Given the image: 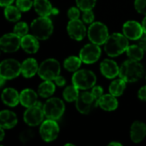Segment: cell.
Here are the masks:
<instances>
[{
  "label": "cell",
  "mask_w": 146,
  "mask_h": 146,
  "mask_svg": "<svg viewBox=\"0 0 146 146\" xmlns=\"http://www.w3.org/2000/svg\"><path fill=\"white\" fill-rule=\"evenodd\" d=\"M144 75V67L139 61L129 59L120 68L119 76L126 82L133 83L139 80Z\"/></svg>",
  "instance_id": "6da1fadb"
},
{
  "label": "cell",
  "mask_w": 146,
  "mask_h": 146,
  "mask_svg": "<svg viewBox=\"0 0 146 146\" xmlns=\"http://www.w3.org/2000/svg\"><path fill=\"white\" fill-rule=\"evenodd\" d=\"M128 38L121 33H115L109 36L104 43V50L108 56L111 57L118 56L127 50L128 45Z\"/></svg>",
  "instance_id": "7a4b0ae2"
},
{
  "label": "cell",
  "mask_w": 146,
  "mask_h": 146,
  "mask_svg": "<svg viewBox=\"0 0 146 146\" xmlns=\"http://www.w3.org/2000/svg\"><path fill=\"white\" fill-rule=\"evenodd\" d=\"M32 33L39 40H45L53 33V23L48 16H40L31 23Z\"/></svg>",
  "instance_id": "3957f363"
},
{
  "label": "cell",
  "mask_w": 146,
  "mask_h": 146,
  "mask_svg": "<svg viewBox=\"0 0 146 146\" xmlns=\"http://www.w3.org/2000/svg\"><path fill=\"white\" fill-rule=\"evenodd\" d=\"M97 77L95 74L87 69L77 70L72 77V83L80 90H87L95 86Z\"/></svg>",
  "instance_id": "277c9868"
},
{
  "label": "cell",
  "mask_w": 146,
  "mask_h": 146,
  "mask_svg": "<svg viewBox=\"0 0 146 146\" xmlns=\"http://www.w3.org/2000/svg\"><path fill=\"white\" fill-rule=\"evenodd\" d=\"M61 66L57 60L50 58L44 60L39 66L38 74L44 80H54L60 75Z\"/></svg>",
  "instance_id": "5b68a950"
},
{
  "label": "cell",
  "mask_w": 146,
  "mask_h": 146,
  "mask_svg": "<svg viewBox=\"0 0 146 146\" xmlns=\"http://www.w3.org/2000/svg\"><path fill=\"white\" fill-rule=\"evenodd\" d=\"M87 35L92 43L101 45L104 44L109 38L108 27L102 22H92L87 29Z\"/></svg>",
  "instance_id": "8992f818"
},
{
  "label": "cell",
  "mask_w": 146,
  "mask_h": 146,
  "mask_svg": "<svg viewBox=\"0 0 146 146\" xmlns=\"http://www.w3.org/2000/svg\"><path fill=\"white\" fill-rule=\"evenodd\" d=\"M43 110L47 119L56 121L63 115L65 111V105L62 99L58 98H52L45 102L43 105Z\"/></svg>",
  "instance_id": "52a82bcc"
},
{
  "label": "cell",
  "mask_w": 146,
  "mask_h": 146,
  "mask_svg": "<svg viewBox=\"0 0 146 146\" xmlns=\"http://www.w3.org/2000/svg\"><path fill=\"white\" fill-rule=\"evenodd\" d=\"M44 116L43 106L40 102L37 101L34 105L27 108L24 113L23 119L25 123L28 126L36 127L43 122Z\"/></svg>",
  "instance_id": "ba28073f"
},
{
  "label": "cell",
  "mask_w": 146,
  "mask_h": 146,
  "mask_svg": "<svg viewBox=\"0 0 146 146\" xmlns=\"http://www.w3.org/2000/svg\"><path fill=\"white\" fill-rule=\"evenodd\" d=\"M77 110L83 115H87L98 106V100L93 97L92 92H84L80 93L75 101Z\"/></svg>",
  "instance_id": "9c48e42d"
},
{
  "label": "cell",
  "mask_w": 146,
  "mask_h": 146,
  "mask_svg": "<svg viewBox=\"0 0 146 146\" xmlns=\"http://www.w3.org/2000/svg\"><path fill=\"white\" fill-rule=\"evenodd\" d=\"M21 73V64L15 59L3 60L0 64V76L6 80L16 78Z\"/></svg>",
  "instance_id": "30bf717a"
},
{
  "label": "cell",
  "mask_w": 146,
  "mask_h": 146,
  "mask_svg": "<svg viewBox=\"0 0 146 146\" xmlns=\"http://www.w3.org/2000/svg\"><path fill=\"white\" fill-rule=\"evenodd\" d=\"M41 138L45 142L54 141L59 134V126L55 120L48 119L42 122L39 129Z\"/></svg>",
  "instance_id": "8fae6325"
},
{
  "label": "cell",
  "mask_w": 146,
  "mask_h": 146,
  "mask_svg": "<svg viewBox=\"0 0 146 146\" xmlns=\"http://www.w3.org/2000/svg\"><path fill=\"white\" fill-rule=\"evenodd\" d=\"M101 56V49L98 44L94 43L86 44L80 52V58L82 62L86 64H92L96 62Z\"/></svg>",
  "instance_id": "7c38bea8"
},
{
  "label": "cell",
  "mask_w": 146,
  "mask_h": 146,
  "mask_svg": "<svg viewBox=\"0 0 146 146\" xmlns=\"http://www.w3.org/2000/svg\"><path fill=\"white\" fill-rule=\"evenodd\" d=\"M21 38L15 33H6L0 38V48L3 52L12 53L18 50L21 46Z\"/></svg>",
  "instance_id": "4fadbf2b"
},
{
  "label": "cell",
  "mask_w": 146,
  "mask_h": 146,
  "mask_svg": "<svg viewBox=\"0 0 146 146\" xmlns=\"http://www.w3.org/2000/svg\"><path fill=\"white\" fill-rule=\"evenodd\" d=\"M67 31L68 35L77 41L82 40L86 34V28L82 21L79 19L70 20L67 26Z\"/></svg>",
  "instance_id": "5bb4252c"
},
{
  "label": "cell",
  "mask_w": 146,
  "mask_h": 146,
  "mask_svg": "<svg viewBox=\"0 0 146 146\" xmlns=\"http://www.w3.org/2000/svg\"><path fill=\"white\" fill-rule=\"evenodd\" d=\"M123 34L131 40H139L143 33V27L138 21H128L123 25Z\"/></svg>",
  "instance_id": "9a60e30c"
},
{
  "label": "cell",
  "mask_w": 146,
  "mask_h": 146,
  "mask_svg": "<svg viewBox=\"0 0 146 146\" xmlns=\"http://www.w3.org/2000/svg\"><path fill=\"white\" fill-rule=\"evenodd\" d=\"M100 71L105 78L114 79L117 75H119L120 68L115 61L105 59L100 64Z\"/></svg>",
  "instance_id": "2e32d148"
},
{
  "label": "cell",
  "mask_w": 146,
  "mask_h": 146,
  "mask_svg": "<svg viewBox=\"0 0 146 146\" xmlns=\"http://www.w3.org/2000/svg\"><path fill=\"white\" fill-rule=\"evenodd\" d=\"M33 7L35 11L40 16H49L51 14H58V9L53 8L49 0H34Z\"/></svg>",
  "instance_id": "e0dca14e"
},
{
  "label": "cell",
  "mask_w": 146,
  "mask_h": 146,
  "mask_svg": "<svg viewBox=\"0 0 146 146\" xmlns=\"http://www.w3.org/2000/svg\"><path fill=\"white\" fill-rule=\"evenodd\" d=\"M21 46L27 53H36L39 49L38 38H37L33 34H26L25 36L21 37Z\"/></svg>",
  "instance_id": "ac0fdd59"
},
{
  "label": "cell",
  "mask_w": 146,
  "mask_h": 146,
  "mask_svg": "<svg viewBox=\"0 0 146 146\" xmlns=\"http://www.w3.org/2000/svg\"><path fill=\"white\" fill-rule=\"evenodd\" d=\"M146 136V125L141 121H134L130 129V137L133 142L139 143Z\"/></svg>",
  "instance_id": "d6986e66"
},
{
  "label": "cell",
  "mask_w": 146,
  "mask_h": 146,
  "mask_svg": "<svg viewBox=\"0 0 146 146\" xmlns=\"http://www.w3.org/2000/svg\"><path fill=\"white\" fill-rule=\"evenodd\" d=\"M98 106L105 111H113L118 107V100L111 93L104 94L98 100Z\"/></svg>",
  "instance_id": "ffe728a7"
},
{
  "label": "cell",
  "mask_w": 146,
  "mask_h": 146,
  "mask_svg": "<svg viewBox=\"0 0 146 146\" xmlns=\"http://www.w3.org/2000/svg\"><path fill=\"white\" fill-rule=\"evenodd\" d=\"M17 124L16 115L9 110H3L0 113V126L4 129H11Z\"/></svg>",
  "instance_id": "44dd1931"
},
{
  "label": "cell",
  "mask_w": 146,
  "mask_h": 146,
  "mask_svg": "<svg viewBox=\"0 0 146 146\" xmlns=\"http://www.w3.org/2000/svg\"><path fill=\"white\" fill-rule=\"evenodd\" d=\"M38 64L33 58H27L21 63V74L25 78H31L38 71Z\"/></svg>",
  "instance_id": "7402d4cb"
},
{
  "label": "cell",
  "mask_w": 146,
  "mask_h": 146,
  "mask_svg": "<svg viewBox=\"0 0 146 146\" xmlns=\"http://www.w3.org/2000/svg\"><path fill=\"white\" fill-rule=\"evenodd\" d=\"M2 100L4 104L9 107H15L20 103V94L13 88H6L2 92Z\"/></svg>",
  "instance_id": "603a6c76"
},
{
  "label": "cell",
  "mask_w": 146,
  "mask_h": 146,
  "mask_svg": "<svg viewBox=\"0 0 146 146\" xmlns=\"http://www.w3.org/2000/svg\"><path fill=\"white\" fill-rule=\"evenodd\" d=\"M38 101L37 93L32 89H24L20 93V103L22 106L28 108L35 104Z\"/></svg>",
  "instance_id": "cb8c5ba5"
},
{
  "label": "cell",
  "mask_w": 146,
  "mask_h": 146,
  "mask_svg": "<svg viewBox=\"0 0 146 146\" xmlns=\"http://www.w3.org/2000/svg\"><path fill=\"white\" fill-rule=\"evenodd\" d=\"M56 91L55 84L51 80H44L41 83L38 88V95L42 98H49Z\"/></svg>",
  "instance_id": "d4e9b609"
},
{
  "label": "cell",
  "mask_w": 146,
  "mask_h": 146,
  "mask_svg": "<svg viewBox=\"0 0 146 146\" xmlns=\"http://www.w3.org/2000/svg\"><path fill=\"white\" fill-rule=\"evenodd\" d=\"M126 83L127 82L124 80H122L121 78L114 80L109 87L110 93H111L112 95H114L115 97L121 96L126 89Z\"/></svg>",
  "instance_id": "484cf974"
},
{
  "label": "cell",
  "mask_w": 146,
  "mask_h": 146,
  "mask_svg": "<svg viewBox=\"0 0 146 146\" xmlns=\"http://www.w3.org/2000/svg\"><path fill=\"white\" fill-rule=\"evenodd\" d=\"M21 11L15 6L9 5L4 9V16L9 21H18L21 17Z\"/></svg>",
  "instance_id": "4316f807"
},
{
  "label": "cell",
  "mask_w": 146,
  "mask_h": 146,
  "mask_svg": "<svg viewBox=\"0 0 146 146\" xmlns=\"http://www.w3.org/2000/svg\"><path fill=\"white\" fill-rule=\"evenodd\" d=\"M81 59L80 58V56H69L67 59H65L64 62H63V67L66 70L69 71V72H76L79 68L81 65Z\"/></svg>",
  "instance_id": "83f0119b"
},
{
  "label": "cell",
  "mask_w": 146,
  "mask_h": 146,
  "mask_svg": "<svg viewBox=\"0 0 146 146\" xmlns=\"http://www.w3.org/2000/svg\"><path fill=\"white\" fill-rule=\"evenodd\" d=\"M126 51H127V56L132 60L140 61L144 57V51L145 50L139 44L138 45L133 44V45L128 46Z\"/></svg>",
  "instance_id": "f1b7e54d"
},
{
  "label": "cell",
  "mask_w": 146,
  "mask_h": 146,
  "mask_svg": "<svg viewBox=\"0 0 146 146\" xmlns=\"http://www.w3.org/2000/svg\"><path fill=\"white\" fill-rule=\"evenodd\" d=\"M79 90L75 86H67L64 91H63V98L67 101V102H74L76 101V99L78 98L80 92Z\"/></svg>",
  "instance_id": "f546056e"
},
{
  "label": "cell",
  "mask_w": 146,
  "mask_h": 146,
  "mask_svg": "<svg viewBox=\"0 0 146 146\" xmlns=\"http://www.w3.org/2000/svg\"><path fill=\"white\" fill-rule=\"evenodd\" d=\"M75 1H76L77 7L82 11L92 9L97 2V0H75Z\"/></svg>",
  "instance_id": "4dcf8cb0"
},
{
  "label": "cell",
  "mask_w": 146,
  "mask_h": 146,
  "mask_svg": "<svg viewBox=\"0 0 146 146\" xmlns=\"http://www.w3.org/2000/svg\"><path fill=\"white\" fill-rule=\"evenodd\" d=\"M14 33L19 37H23L28 33V26L26 22H18L14 27Z\"/></svg>",
  "instance_id": "1f68e13d"
},
{
  "label": "cell",
  "mask_w": 146,
  "mask_h": 146,
  "mask_svg": "<svg viewBox=\"0 0 146 146\" xmlns=\"http://www.w3.org/2000/svg\"><path fill=\"white\" fill-rule=\"evenodd\" d=\"M33 5V2L32 0H16V7L22 12L28 11Z\"/></svg>",
  "instance_id": "d6a6232c"
},
{
  "label": "cell",
  "mask_w": 146,
  "mask_h": 146,
  "mask_svg": "<svg viewBox=\"0 0 146 146\" xmlns=\"http://www.w3.org/2000/svg\"><path fill=\"white\" fill-rule=\"evenodd\" d=\"M33 137H34V133L32 130H26L20 134V140L25 144L29 142L31 139H33Z\"/></svg>",
  "instance_id": "836d02e7"
},
{
  "label": "cell",
  "mask_w": 146,
  "mask_h": 146,
  "mask_svg": "<svg viewBox=\"0 0 146 146\" xmlns=\"http://www.w3.org/2000/svg\"><path fill=\"white\" fill-rule=\"evenodd\" d=\"M134 7L139 13L146 15V0H135Z\"/></svg>",
  "instance_id": "e575fe53"
},
{
  "label": "cell",
  "mask_w": 146,
  "mask_h": 146,
  "mask_svg": "<svg viewBox=\"0 0 146 146\" xmlns=\"http://www.w3.org/2000/svg\"><path fill=\"white\" fill-rule=\"evenodd\" d=\"M82 20H83V21L85 23H87V24H92L93 22V21H94V14L92 11V9L83 11Z\"/></svg>",
  "instance_id": "d590c367"
},
{
  "label": "cell",
  "mask_w": 146,
  "mask_h": 146,
  "mask_svg": "<svg viewBox=\"0 0 146 146\" xmlns=\"http://www.w3.org/2000/svg\"><path fill=\"white\" fill-rule=\"evenodd\" d=\"M80 15V9L77 7H71L68 11V16L70 20H76L79 19Z\"/></svg>",
  "instance_id": "8d00e7d4"
},
{
  "label": "cell",
  "mask_w": 146,
  "mask_h": 146,
  "mask_svg": "<svg viewBox=\"0 0 146 146\" xmlns=\"http://www.w3.org/2000/svg\"><path fill=\"white\" fill-rule=\"evenodd\" d=\"M92 94L93 95V97L97 99V100H98L102 96H103V93H104V89L101 87V86H94L93 87H92Z\"/></svg>",
  "instance_id": "74e56055"
},
{
  "label": "cell",
  "mask_w": 146,
  "mask_h": 146,
  "mask_svg": "<svg viewBox=\"0 0 146 146\" xmlns=\"http://www.w3.org/2000/svg\"><path fill=\"white\" fill-rule=\"evenodd\" d=\"M138 96H139V98L140 100H143V101H146V86L141 87L138 92Z\"/></svg>",
  "instance_id": "f35d334b"
},
{
  "label": "cell",
  "mask_w": 146,
  "mask_h": 146,
  "mask_svg": "<svg viewBox=\"0 0 146 146\" xmlns=\"http://www.w3.org/2000/svg\"><path fill=\"white\" fill-rule=\"evenodd\" d=\"M54 80H55L56 85H57L58 86H65V84H66V80H65V78L62 77V76H60V75H58Z\"/></svg>",
  "instance_id": "ab89813d"
},
{
  "label": "cell",
  "mask_w": 146,
  "mask_h": 146,
  "mask_svg": "<svg viewBox=\"0 0 146 146\" xmlns=\"http://www.w3.org/2000/svg\"><path fill=\"white\" fill-rule=\"evenodd\" d=\"M139 45L144 50H146V33L142 35V37L139 39Z\"/></svg>",
  "instance_id": "60d3db41"
},
{
  "label": "cell",
  "mask_w": 146,
  "mask_h": 146,
  "mask_svg": "<svg viewBox=\"0 0 146 146\" xmlns=\"http://www.w3.org/2000/svg\"><path fill=\"white\" fill-rule=\"evenodd\" d=\"M13 2L14 0H0V5L2 7H6V6L11 5Z\"/></svg>",
  "instance_id": "b9f144b4"
},
{
  "label": "cell",
  "mask_w": 146,
  "mask_h": 146,
  "mask_svg": "<svg viewBox=\"0 0 146 146\" xmlns=\"http://www.w3.org/2000/svg\"><path fill=\"white\" fill-rule=\"evenodd\" d=\"M142 27H143L144 33H146V16L144 18V20L142 21Z\"/></svg>",
  "instance_id": "7bdbcfd3"
},
{
  "label": "cell",
  "mask_w": 146,
  "mask_h": 146,
  "mask_svg": "<svg viewBox=\"0 0 146 146\" xmlns=\"http://www.w3.org/2000/svg\"><path fill=\"white\" fill-rule=\"evenodd\" d=\"M0 133H1L0 141H3V138H4V128H3V127L0 128Z\"/></svg>",
  "instance_id": "ee69618b"
},
{
  "label": "cell",
  "mask_w": 146,
  "mask_h": 146,
  "mask_svg": "<svg viewBox=\"0 0 146 146\" xmlns=\"http://www.w3.org/2000/svg\"><path fill=\"white\" fill-rule=\"evenodd\" d=\"M5 80H6V79H4L3 77L0 76V86H1V87L4 85V81H5Z\"/></svg>",
  "instance_id": "f6af8a7d"
},
{
  "label": "cell",
  "mask_w": 146,
  "mask_h": 146,
  "mask_svg": "<svg viewBox=\"0 0 146 146\" xmlns=\"http://www.w3.org/2000/svg\"><path fill=\"white\" fill-rule=\"evenodd\" d=\"M121 146V144H120V143H118V142H111V143H110L109 144V146Z\"/></svg>",
  "instance_id": "bcb514c9"
},
{
  "label": "cell",
  "mask_w": 146,
  "mask_h": 146,
  "mask_svg": "<svg viewBox=\"0 0 146 146\" xmlns=\"http://www.w3.org/2000/svg\"><path fill=\"white\" fill-rule=\"evenodd\" d=\"M145 77H146V75H145Z\"/></svg>",
  "instance_id": "7dc6e473"
}]
</instances>
